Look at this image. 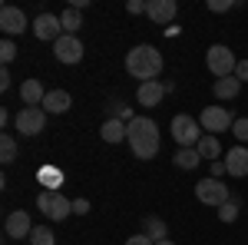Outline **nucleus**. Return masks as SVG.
Listing matches in <instances>:
<instances>
[{
    "mask_svg": "<svg viewBox=\"0 0 248 245\" xmlns=\"http://www.w3.org/2000/svg\"><path fill=\"white\" fill-rule=\"evenodd\" d=\"M0 159H3V163H14V159H17V139H14L10 132L0 136Z\"/></svg>",
    "mask_w": 248,
    "mask_h": 245,
    "instance_id": "5701e85b",
    "label": "nucleus"
},
{
    "mask_svg": "<svg viewBox=\"0 0 248 245\" xmlns=\"http://www.w3.org/2000/svg\"><path fill=\"white\" fill-rule=\"evenodd\" d=\"M14 57H17V43H14L10 37H3V43H0V60H3V66H7Z\"/></svg>",
    "mask_w": 248,
    "mask_h": 245,
    "instance_id": "a878e982",
    "label": "nucleus"
},
{
    "mask_svg": "<svg viewBox=\"0 0 248 245\" xmlns=\"http://www.w3.org/2000/svg\"><path fill=\"white\" fill-rule=\"evenodd\" d=\"M205 7H209L212 14H225V10H232V7H235V0H209Z\"/></svg>",
    "mask_w": 248,
    "mask_h": 245,
    "instance_id": "c85d7f7f",
    "label": "nucleus"
},
{
    "mask_svg": "<svg viewBox=\"0 0 248 245\" xmlns=\"http://www.w3.org/2000/svg\"><path fill=\"white\" fill-rule=\"evenodd\" d=\"M126 10H129V14H146V3H142V0H129Z\"/></svg>",
    "mask_w": 248,
    "mask_h": 245,
    "instance_id": "473e14b6",
    "label": "nucleus"
},
{
    "mask_svg": "<svg viewBox=\"0 0 248 245\" xmlns=\"http://www.w3.org/2000/svg\"><path fill=\"white\" fill-rule=\"evenodd\" d=\"M222 172H229V169H225V163H218V159H215V163H212V179H218Z\"/></svg>",
    "mask_w": 248,
    "mask_h": 245,
    "instance_id": "e433bc0d",
    "label": "nucleus"
},
{
    "mask_svg": "<svg viewBox=\"0 0 248 245\" xmlns=\"http://www.w3.org/2000/svg\"><path fill=\"white\" fill-rule=\"evenodd\" d=\"M225 169H229V176H235V179H245L248 176V149L245 146H232L229 156H225Z\"/></svg>",
    "mask_w": 248,
    "mask_h": 245,
    "instance_id": "4468645a",
    "label": "nucleus"
},
{
    "mask_svg": "<svg viewBox=\"0 0 248 245\" xmlns=\"http://www.w3.org/2000/svg\"><path fill=\"white\" fill-rule=\"evenodd\" d=\"M70 106H73V96L66 93V90H50L46 99H43V110H46V113H57V116L66 113Z\"/></svg>",
    "mask_w": 248,
    "mask_h": 245,
    "instance_id": "f3484780",
    "label": "nucleus"
},
{
    "mask_svg": "<svg viewBox=\"0 0 248 245\" xmlns=\"http://www.w3.org/2000/svg\"><path fill=\"white\" fill-rule=\"evenodd\" d=\"M212 93L218 96V99H235V96L242 93V80H238V76H225V80H215Z\"/></svg>",
    "mask_w": 248,
    "mask_h": 245,
    "instance_id": "6ab92c4d",
    "label": "nucleus"
},
{
    "mask_svg": "<svg viewBox=\"0 0 248 245\" xmlns=\"http://www.w3.org/2000/svg\"><path fill=\"white\" fill-rule=\"evenodd\" d=\"M126 245H155L149 235H133V239H126Z\"/></svg>",
    "mask_w": 248,
    "mask_h": 245,
    "instance_id": "72a5a7b5",
    "label": "nucleus"
},
{
    "mask_svg": "<svg viewBox=\"0 0 248 245\" xmlns=\"http://www.w3.org/2000/svg\"><path fill=\"white\" fill-rule=\"evenodd\" d=\"M126 143H129V149H133L136 159H153L155 152H159V126H155V119L136 116L133 123H129Z\"/></svg>",
    "mask_w": 248,
    "mask_h": 245,
    "instance_id": "f257e3e1",
    "label": "nucleus"
},
{
    "mask_svg": "<svg viewBox=\"0 0 248 245\" xmlns=\"http://www.w3.org/2000/svg\"><path fill=\"white\" fill-rule=\"evenodd\" d=\"M172 139H175L182 149H195L199 139H202V123L192 119V116H186V113H179L172 119Z\"/></svg>",
    "mask_w": 248,
    "mask_h": 245,
    "instance_id": "39448f33",
    "label": "nucleus"
},
{
    "mask_svg": "<svg viewBox=\"0 0 248 245\" xmlns=\"http://www.w3.org/2000/svg\"><path fill=\"white\" fill-rule=\"evenodd\" d=\"M90 212V199H77L73 202V215H86Z\"/></svg>",
    "mask_w": 248,
    "mask_h": 245,
    "instance_id": "7c9ffc66",
    "label": "nucleus"
},
{
    "mask_svg": "<svg viewBox=\"0 0 248 245\" xmlns=\"http://www.w3.org/2000/svg\"><path fill=\"white\" fill-rule=\"evenodd\" d=\"M40 179H43V182H46V179H50V182H60V172L57 169H43V172H40Z\"/></svg>",
    "mask_w": 248,
    "mask_h": 245,
    "instance_id": "c9c22d12",
    "label": "nucleus"
},
{
    "mask_svg": "<svg viewBox=\"0 0 248 245\" xmlns=\"http://www.w3.org/2000/svg\"><path fill=\"white\" fill-rule=\"evenodd\" d=\"M53 57L60 63H66V66H77L79 60H83V43L77 37H70V33H63V37L53 43Z\"/></svg>",
    "mask_w": 248,
    "mask_h": 245,
    "instance_id": "1a4fd4ad",
    "label": "nucleus"
},
{
    "mask_svg": "<svg viewBox=\"0 0 248 245\" xmlns=\"http://www.w3.org/2000/svg\"><path fill=\"white\" fill-rule=\"evenodd\" d=\"M166 232H169V229H166V222H162V219H146V235H149V239H153V242H162V239H166Z\"/></svg>",
    "mask_w": 248,
    "mask_h": 245,
    "instance_id": "b1692460",
    "label": "nucleus"
},
{
    "mask_svg": "<svg viewBox=\"0 0 248 245\" xmlns=\"http://www.w3.org/2000/svg\"><path fill=\"white\" fill-rule=\"evenodd\" d=\"M205 66H209L212 76L225 80V76H235L238 60H235V53H232V47H225V43H212L209 50H205Z\"/></svg>",
    "mask_w": 248,
    "mask_h": 245,
    "instance_id": "7ed1b4c3",
    "label": "nucleus"
},
{
    "mask_svg": "<svg viewBox=\"0 0 248 245\" xmlns=\"http://www.w3.org/2000/svg\"><path fill=\"white\" fill-rule=\"evenodd\" d=\"M10 83H14V80H10V70L3 66V70H0V90H10Z\"/></svg>",
    "mask_w": 248,
    "mask_h": 245,
    "instance_id": "f704fd0d",
    "label": "nucleus"
},
{
    "mask_svg": "<svg viewBox=\"0 0 248 245\" xmlns=\"http://www.w3.org/2000/svg\"><path fill=\"white\" fill-rule=\"evenodd\" d=\"M218 219H222V222H235V219H238V202H235V199L225 202V206L218 209Z\"/></svg>",
    "mask_w": 248,
    "mask_h": 245,
    "instance_id": "bb28decb",
    "label": "nucleus"
},
{
    "mask_svg": "<svg viewBox=\"0 0 248 245\" xmlns=\"http://www.w3.org/2000/svg\"><path fill=\"white\" fill-rule=\"evenodd\" d=\"M232 132H235V139H242V143H248V119H235V126H232Z\"/></svg>",
    "mask_w": 248,
    "mask_h": 245,
    "instance_id": "c756f323",
    "label": "nucleus"
},
{
    "mask_svg": "<svg viewBox=\"0 0 248 245\" xmlns=\"http://www.w3.org/2000/svg\"><path fill=\"white\" fill-rule=\"evenodd\" d=\"M199 123L205 126V132L209 136H215V132H225L235 126V119H232V113L225 110V106H205L202 110V116H199Z\"/></svg>",
    "mask_w": 248,
    "mask_h": 245,
    "instance_id": "6e6552de",
    "label": "nucleus"
},
{
    "mask_svg": "<svg viewBox=\"0 0 248 245\" xmlns=\"http://www.w3.org/2000/svg\"><path fill=\"white\" fill-rule=\"evenodd\" d=\"M195 199L202 202V206H215L222 209L229 199V186H222L218 179H202V182H195Z\"/></svg>",
    "mask_w": 248,
    "mask_h": 245,
    "instance_id": "423d86ee",
    "label": "nucleus"
},
{
    "mask_svg": "<svg viewBox=\"0 0 248 245\" xmlns=\"http://www.w3.org/2000/svg\"><path fill=\"white\" fill-rule=\"evenodd\" d=\"M30 242H33V245H53V242H57V235H53V229H46V226H33Z\"/></svg>",
    "mask_w": 248,
    "mask_h": 245,
    "instance_id": "393cba45",
    "label": "nucleus"
},
{
    "mask_svg": "<svg viewBox=\"0 0 248 245\" xmlns=\"http://www.w3.org/2000/svg\"><path fill=\"white\" fill-rule=\"evenodd\" d=\"M235 76H238L242 83H248V60H238V66H235Z\"/></svg>",
    "mask_w": 248,
    "mask_h": 245,
    "instance_id": "2f4dec72",
    "label": "nucleus"
},
{
    "mask_svg": "<svg viewBox=\"0 0 248 245\" xmlns=\"http://www.w3.org/2000/svg\"><path fill=\"white\" fill-rule=\"evenodd\" d=\"M195 149H199L202 159L215 163V159H218V152H222V143H218V136H209V132H205V136L199 139V146H195Z\"/></svg>",
    "mask_w": 248,
    "mask_h": 245,
    "instance_id": "aec40b11",
    "label": "nucleus"
},
{
    "mask_svg": "<svg viewBox=\"0 0 248 245\" xmlns=\"http://www.w3.org/2000/svg\"><path fill=\"white\" fill-rule=\"evenodd\" d=\"M166 96V83H139V90H136V99H139V106H159V99Z\"/></svg>",
    "mask_w": 248,
    "mask_h": 245,
    "instance_id": "2eb2a0df",
    "label": "nucleus"
},
{
    "mask_svg": "<svg viewBox=\"0 0 248 245\" xmlns=\"http://www.w3.org/2000/svg\"><path fill=\"white\" fill-rule=\"evenodd\" d=\"M33 37L37 40H50V43H57L60 37H63V23H60V17H53V14H40L37 20H33Z\"/></svg>",
    "mask_w": 248,
    "mask_h": 245,
    "instance_id": "9b49d317",
    "label": "nucleus"
},
{
    "mask_svg": "<svg viewBox=\"0 0 248 245\" xmlns=\"http://www.w3.org/2000/svg\"><path fill=\"white\" fill-rule=\"evenodd\" d=\"M20 99H23V106H43V99H46L43 83L40 80H23L20 83Z\"/></svg>",
    "mask_w": 248,
    "mask_h": 245,
    "instance_id": "dca6fc26",
    "label": "nucleus"
},
{
    "mask_svg": "<svg viewBox=\"0 0 248 245\" xmlns=\"http://www.w3.org/2000/svg\"><path fill=\"white\" fill-rule=\"evenodd\" d=\"M172 163H175L179 169H186V172H189V169H195V166L202 163V156H199V149H179Z\"/></svg>",
    "mask_w": 248,
    "mask_h": 245,
    "instance_id": "4be33fe9",
    "label": "nucleus"
},
{
    "mask_svg": "<svg viewBox=\"0 0 248 245\" xmlns=\"http://www.w3.org/2000/svg\"><path fill=\"white\" fill-rule=\"evenodd\" d=\"M27 27H30V23H27V14H23L20 7H10V3H7V7L0 10V30H3L7 37H17Z\"/></svg>",
    "mask_w": 248,
    "mask_h": 245,
    "instance_id": "f8f14e48",
    "label": "nucleus"
},
{
    "mask_svg": "<svg viewBox=\"0 0 248 245\" xmlns=\"http://www.w3.org/2000/svg\"><path fill=\"white\" fill-rule=\"evenodd\" d=\"M113 119H123V123H133V106H126V103H113Z\"/></svg>",
    "mask_w": 248,
    "mask_h": 245,
    "instance_id": "cd10ccee",
    "label": "nucleus"
},
{
    "mask_svg": "<svg viewBox=\"0 0 248 245\" xmlns=\"http://www.w3.org/2000/svg\"><path fill=\"white\" fill-rule=\"evenodd\" d=\"M14 126H17L20 136H37L46 126V110L43 106H23L17 113V119H14Z\"/></svg>",
    "mask_w": 248,
    "mask_h": 245,
    "instance_id": "0eeeda50",
    "label": "nucleus"
},
{
    "mask_svg": "<svg viewBox=\"0 0 248 245\" xmlns=\"http://www.w3.org/2000/svg\"><path fill=\"white\" fill-rule=\"evenodd\" d=\"M155 245H175V242H172V239H162V242H155Z\"/></svg>",
    "mask_w": 248,
    "mask_h": 245,
    "instance_id": "4c0bfd02",
    "label": "nucleus"
},
{
    "mask_svg": "<svg viewBox=\"0 0 248 245\" xmlns=\"http://www.w3.org/2000/svg\"><path fill=\"white\" fill-rule=\"evenodd\" d=\"M60 23H63V33H70V37H77V30L83 27V14H79L77 7H66V10L60 14Z\"/></svg>",
    "mask_w": 248,
    "mask_h": 245,
    "instance_id": "412c9836",
    "label": "nucleus"
},
{
    "mask_svg": "<svg viewBox=\"0 0 248 245\" xmlns=\"http://www.w3.org/2000/svg\"><path fill=\"white\" fill-rule=\"evenodd\" d=\"M126 132H129V123H123V119H106L103 123V130H99V136L106 139V143H123L126 139Z\"/></svg>",
    "mask_w": 248,
    "mask_h": 245,
    "instance_id": "a211bd4d",
    "label": "nucleus"
},
{
    "mask_svg": "<svg viewBox=\"0 0 248 245\" xmlns=\"http://www.w3.org/2000/svg\"><path fill=\"white\" fill-rule=\"evenodd\" d=\"M3 232H7V239H30V232H33L30 212H23V209H14V212L7 215V222H3Z\"/></svg>",
    "mask_w": 248,
    "mask_h": 245,
    "instance_id": "9d476101",
    "label": "nucleus"
},
{
    "mask_svg": "<svg viewBox=\"0 0 248 245\" xmlns=\"http://www.w3.org/2000/svg\"><path fill=\"white\" fill-rule=\"evenodd\" d=\"M126 73L133 80H142V83H153L155 76L162 73V53L149 47V43H139L126 53Z\"/></svg>",
    "mask_w": 248,
    "mask_h": 245,
    "instance_id": "f03ea898",
    "label": "nucleus"
},
{
    "mask_svg": "<svg viewBox=\"0 0 248 245\" xmlns=\"http://www.w3.org/2000/svg\"><path fill=\"white\" fill-rule=\"evenodd\" d=\"M37 206H40V212H43L50 222H63V219L73 212V202H70L63 192H53V189H43V192H40Z\"/></svg>",
    "mask_w": 248,
    "mask_h": 245,
    "instance_id": "20e7f679",
    "label": "nucleus"
},
{
    "mask_svg": "<svg viewBox=\"0 0 248 245\" xmlns=\"http://www.w3.org/2000/svg\"><path fill=\"white\" fill-rule=\"evenodd\" d=\"M179 14V3L175 0H149L146 3V17L153 20V23H172Z\"/></svg>",
    "mask_w": 248,
    "mask_h": 245,
    "instance_id": "ddd939ff",
    "label": "nucleus"
}]
</instances>
